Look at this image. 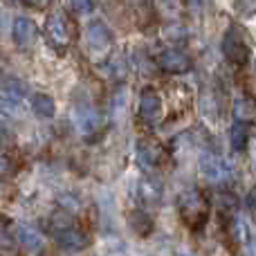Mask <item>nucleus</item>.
<instances>
[{"mask_svg":"<svg viewBox=\"0 0 256 256\" xmlns=\"http://www.w3.org/2000/svg\"><path fill=\"white\" fill-rule=\"evenodd\" d=\"M50 225V234L56 240V245L66 252H79L88 245V236L81 230V225L76 222V218L72 216L68 209H56L52 212L48 220Z\"/></svg>","mask_w":256,"mask_h":256,"instance_id":"nucleus-1","label":"nucleus"},{"mask_svg":"<svg viewBox=\"0 0 256 256\" xmlns=\"http://www.w3.org/2000/svg\"><path fill=\"white\" fill-rule=\"evenodd\" d=\"M180 216L189 225V230H200L209 220V202L200 191H186L180 198Z\"/></svg>","mask_w":256,"mask_h":256,"instance_id":"nucleus-2","label":"nucleus"},{"mask_svg":"<svg viewBox=\"0 0 256 256\" xmlns=\"http://www.w3.org/2000/svg\"><path fill=\"white\" fill-rule=\"evenodd\" d=\"M222 56L232 63V66H245L252 56V50H250V43L245 40L243 32L236 25H230L222 36Z\"/></svg>","mask_w":256,"mask_h":256,"instance_id":"nucleus-3","label":"nucleus"},{"mask_svg":"<svg viewBox=\"0 0 256 256\" xmlns=\"http://www.w3.org/2000/svg\"><path fill=\"white\" fill-rule=\"evenodd\" d=\"M70 34H72L70 20H68L61 12H54L45 18V36H48V40L58 52L68 50V45H70Z\"/></svg>","mask_w":256,"mask_h":256,"instance_id":"nucleus-4","label":"nucleus"},{"mask_svg":"<svg viewBox=\"0 0 256 256\" xmlns=\"http://www.w3.org/2000/svg\"><path fill=\"white\" fill-rule=\"evenodd\" d=\"M200 173L212 184H220V182L230 180V166L225 164V160L216 153H209V150L200 155Z\"/></svg>","mask_w":256,"mask_h":256,"instance_id":"nucleus-5","label":"nucleus"},{"mask_svg":"<svg viewBox=\"0 0 256 256\" xmlns=\"http://www.w3.org/2000/svg\"><path fill=\"white\" fill-rule=\"evenodd\" d=\"M158 66H160V70L168 72V74H182V72L191 70V58L182 50L168 48L158 54Z\"/></svg>","mask_w":256,"mask_h":256,"instance_id":"nucleus-6","label":"nucleus"},{"mask_svg":"<svg viewBox=\"0 0 256 256\" xmlns=\"http://www.w3.org/2000/svg\"><path fill=\"white\" fill-rule=\"evenodd\" d=\"M162 99H160V94L155 92L153 88H144L140 94V117L146 122V124L155 126L160 124V120H162Z\"/></svg>","mask_w":256,"mask_h":256,"instance_id":"nucleus-7","label":"nucleus"},{"mask_svg":"<svg viewBox=\"0 0 256 256\" xmlns=\"http://www.w3.org/2000/svg\"><path fill=\"white\" fill-rule=\"evenodd\" d=\"M86 38H88V45L92 52H106L112 45V32L102 18H94L86 27Z\"/></svg>","mask_w":256,"mask_h":256,"instance_id":"nucleus-8","label":"nucleus"},{"mask_svg":"<svg viewBox=\"0 0 256 256\" xmlns=\"http://www.w3.org/2000/svg\"><path fill=\"white\" fill-rule=\"evenodd\" d=\"M72 120H74L79 132H84V135H90V132L99 130V126H102V115L90 104H79L74 108V112H72Z\"/></svg>","mask_w":256,"mask_h":256,"instance_id":"nucleus-9","label":"nucleus"},{"mask_svg":"<svg viewBox=\"0 0 256 256\" xmlns=\"http://www.w3.org/2000/svg\"><path fill=\"white\" fill-rule=\"evenodd\" d=\"M36 34H38V30H36V22L32 20V18L18 16L16 20H14L12 36H14V43H16L20 50L32 48L34 40H36Z\"/></svg>","mask_w":256,"mask_h":256,"instance_id":"nucleus-10","label":"nucleus"},{"mask_svg":"<svg viewBox=\"0 0 256 256\" xmlns=\"http://www.w3.org/2000/svg\"><path fill=\"white\" fill-rule=\"evenodd\" d=\"M236 230H238L245 256H256V227L252 225L248 214H238L236 216Z\"/></svg>","mask_w":256,"mask_h":256,"instance_id":"nucleus-11","label":"nucleus"},{"mask_svg":"<svg viewBox=\"0 0 256 256\" xmlns=\"http://www.w3.org/2000/svg\"><path fill=\"white\" fill-rule=\"evenodd\" d=\"M135 153L144 166H158L162 162V148L153 140H140L135 144Z\"/></svg>","mask_w":256,"mask_h":256,"instance_id":"nucleus-12","label":"nucleus"},{"mask_svg":"<svg viewBox=\"0 0 256 256\" xmlns=\"http://www.w3.org/2000/svg\"><path fill=\"white\" fill-rule=\"evenodd\" d=\"M18 243H20L30 254H36L45 248V238L34 230V227H27V225L18 227Z\"/></svg>","mask_w":256,"mask_h":256,"instance_id":"nucleus-13","label":"nucleus"},{"mask_svg":"<svg viewBox=\"0 0 256 256\" xmlns=\"http://www.w3.org/2000/svg\"><path fill=\"white\" fill-rule=\"evenodd\" d=\"M234 117H236V122H240V124H252L256 120V102L252 97H245V94L236 97Z\"/></svg>","mask_w":256,"mask_h":256,"instance_id":"nucleus-14","label":"nucleus"},{"mask_svg":"<svg viewBox=\"0 0 256 256\" xmlns=\"http://www.w3.org/2000/svg\"><path fill=\"white\" fill-rule=\"evenodd\" d=\"M32 112H34L38 120H52L54 115H56V104H54V99L50 97V94H34L32 97Z\"/></svg>","mask_w":256,"mask_h":256,"instance_id":"nucleus-15","label":"nucleus"},{"mask_svg":"<svg viewBox=\"0 0 256 256\" xmlns=\"http://www.w3.org/2000/svg\"><path fill=\"white\" fill-rule=\"evenodd\" d=\"M137 196H140V202L144 204V207H153V204H158L160 198H162V186L155 180H144L140 184Z\"/></svg>","mask_w":256,"mask_h":256,"instance_id":"nucleus-16","label":"nucleus"},{"mask_svg":"<svg viewBox=\"0 0 256 256\" xmlns=\"http://www.w3.org/2000/svg\"><path fill=\"white\" fill-rule=\"evenodd\" d=\"M248 142H250V124H240L236 122L230 130V144L236 153H243L248 148Z\"/></svg>","mask_w":256,"mask_h":256,"instance_id":"nucleus-17","label":"nucleus"},{"mask_svg":"<svg viewBox=\"0 0 256 256\" xmlns=\"http://www.w3.org/2000/svg\"><path fill=\"white\" fill-rule=\"evenodd\" d=\"M18 110H20V102H18V97L0 94V112H2V115L12 117V115H18Z\"/></svg>","mask_w":256,"mask_h":256,"instance_id":"nucleus-18","label":"nucleus"},{"mask_svg":"<svg viewBox=\"0 0 256 256\" xmlns=\"http://www.w3.org/2000/svg\"><path fill=\"white\" fill-rule=\"evenodd\" d=\"M232 7L238 16H256V0H232Z\"/></svg>","mask_w":256,"mask_h":256,"instance_id":"nucleus-19","label":"nucleus"},{"mask_svg":"<svg viewBox=\"0 0 256 256\" xmlns=\"http://www.w3.org/2000/svg\"><path fill=\"white\" fill-rule=\"evenodd\" d=\"M70 7L76 14H90L94 9V0H70Z\"/></svg>","mask_w":256,"mask_h":256,"instance_id":"nucleus-20","label":"nucleus"},{"mask_svg":"<svg viewBox=\"0 0 256 256\" xmlns=\"http://www.w3.org/2000/svg\"><path fill=\"white\" fill-rule=\"evenodd\" d=\"M164 36H166L168 40H184L186 38V32L182 30V27H168L166 32H164Z\"/></svg>","mask_w":256,"mask_h":256,"instance_id":"nucleus-21","label":"nucleus"},{"mask_svg":"<svg viewBox=\"0 0 256 256\" xmlns=\"http://www.w3.org/2000/svg\"><path fill=\"white\" fill-rule=\"evenodd\" d=\"M9 171V160L4 155H0V173H7Z\"/></svg>","mask_w":256,"mask_h":256,"instance_id":"nucleus-22","label":"nucleus"},{"mask_svg":"<svg viewBox=\"0 0 256 256\" xmlns=\"http://www.w3.org/2000/svg\"><path fill=\"white\" fill-rule=\"evenodd\" d=\"M7 137H9L7 126H4V124H0V140H7Z\"/></svg>","mask_w":256,"mask_h":256,"instance_id":"nucleus-23","label":"nucleus"},{"mask_svg":"<svg viewBox=\"0 0 256 256\" xmlns=\"http://www.w3.org/2000/svg\"><path fill=\"white\" fill-rule=\"evenodd\" d=\"M16 2H25V4H38L40 0H16Z\"/></svg>","mask_w":256,"mask_h":256,"instance_id":"nucleus-24","label":"nucleus"},{"mask_svg":"<svg viewBox=\"0 0 256 256\" xmlns=\"http://www.w3.org/2000/svg\"><path fill=\"white\" fill-rule=\"evenodd\" d=\"M180 256H189V254H180Z\"/></svg>","mask_w":256,"mask_h":256,"instance_id":"nucleus-25","label":"nucleus"},{"mask_svg":"<svg viewBox=\"0 0 256 256\" xmlns=\"http://www.w3.org/2000/svg\"><path fill=\"white\" fill-rule=\"evenodd\" d=\"M254 164H256V158H254Z\"/></svg>","mask_w":256,"mask_h":256,"instance_id":"nucleus-26","label":"nucleus"}]
</instances>
